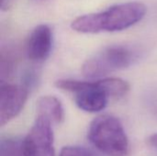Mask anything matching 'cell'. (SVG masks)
<instances>
[{"label": "cell", "mask_w": 157, "mask_h": 156, "mask_svg": "<svg viewBox=\"0 0 157 156\" xmlns=\"http://www.w3.org/2000/svg\"><path fill=\"white\" fill-rule=\"evenodd\" d=\"M88 140L101 153L108 156H127L130 143L121 120L109 114L94 119L89 125Z\"/></svg>", "instance_id": "cell-2"}, {"label": "cell", "mask_w": 157, "mask_h": 156, "mask_svg": "<svg viewBox=\"0 0 157 156\" xmlns=\"http://www.w3.org/2000/svg\"><path fill=\"white\" fill-rule=\"evenodd\" d=\"M38 115L50 120L52 123H61L64 120L62 102L54 96H42L37 101Z\"/></svg>", "instance_id": "cell-8"}, {"label": "cell", "mask_w": 157, "mask_h": 156, "mask_svg": "<svg viewBox=\"0 0 157 156\" xmlns=\"http://www.w3.org/2000/svg\"><path fill=\"white\" fill-rule=\"evenodd\" d=\"M135 59V52L126 46L106 47L84 63L82 73L86 78L100 79L110 73L128 68Z\"/></svg>", "instance_id": "cell-3"}, {"label": "cell", "mask_w": 157, "mask_h": 156, "mask_svg": "<svg viewBox=\"0 0 157 156\" xmlns=\"http://www.w3.org/2000/svg\"><path fill=\"white\" fill-rule=\"evenodd\" d=\"M52 47V31L46 24L35 27L26 44V53L33 62H42L48 58Z\"/></svg>", "instance_id": "cell-7"}, {"label": "cell", "mask_w": 157, "mask_h": 156, "mask_svg": "<svg viewBox=\"0 0 157 156\" xmlns=\"http://www.w3.org/2000/svg\"><path fill=\"white\" fill-rule=\"evenodd\" d=\"M16 60L17 57L14 55L13 51L9 49H6V51H2L1 52V63H0V74H1V79L3 80L5 77H8L16 66Z\"/></svg>", "instance_id": "cell-11"}, {"label": "cell", "mask_w": 157, "mask_h": 156, "mask_svg": "<svg viewBox=\"0 0 157 156\" xmlns=\"http://www.w3.org/2000/svg\"><path fill=\"white\" fill-rule=\"evenodd\" d=\"M59 156H91L85 149L79 146H65L62 148Z\"/></svg>", "instance_id": "cell-12"}, {"label": "cell", "mask_w": 157, "mask_h": 156, "mask_svg": "<svg viewBox=\"0 0 157 156\" xmlns=\"http://www.w3.org/2000/svg\"><path fill=\"white\" fill-rule=\"evenodd\" d=\"M98 81L109 97L117 99L125 97L131 89L129 83L119 77H103L98 79Z\"/></svg>", "instance_id": "cell-9"}, {"label": "cell", "mask_w": 157, "mask_h": 156, "mask_svg": "<svg viewBox=\"0 0 157 156\" xmlns=\"http://www.w3.org/2000/svg\"><path fill=\"white\" fill-rule=\"evenodd\" d=\"M29 96L24 86L2 84L0 87V125L7 124L23 109Z\"/></svg>", "instance_id": "cell-6"}, {"label": "cell", "mask_w": 157, "mask_h": 156, "mask_svg": "<svg viewBox=\"0 0 157 156\" xmlns=\"http://www.w3.org/2000/svg\"><path fill=\"white\" fill-rule=\"evenodd\" d=\"M0 156H29L26 152L23 140L3 138L0 143Z\"/></svg>", "instance_id": "cell-10"}, {"label": "cell", "mask_w": 157, "mask_h": 156, "mask_svg": "<svg viewBox=\"0 0 157 156\" xmlns=\"http://www.w3.org/2000/svg\"><path fill=\"white\" fill-rule=\"evenodd\" d=\"M57 88L75 93L77 107L86 112H99L103 110L109 100V95L99 81H80L74 79H60L55 83Z\"/></svg>", "instance_id": "cell-4"}, {"label": "cell", "mask_w": 157, "mask_h": 156, "mask_svg": "<svg viewBox=\"0 0 157 156\" xmlns=\"http://www.w3.org/2000/svg\"><path fill=\"white\" fill-rule=\"evenodd\" d=\"M148 143H149L152 146L157 148V133H155V134H153V135H151V136L149 137Z\"/></svg>", "instance_id": "cell-14"}, {"label": "cell", "mask_w": 157, "mask_h": 156, "mask_svg": "<svg viewBox=\"0 0 157 156\" xmlns=\"http://www.w3.org/2000/svg\"><path fill=\"white\" fill-rule=\"evenodd\" d=\"M146 14V6L140 2H126L97 13L82 15L73 20L71 28L79 33L121 31L140 22Z\"/></svg>", "instance_id": "cell-1"}, {"label": "cell", "mask_w": 157, "mask_h": 156, "mask_svg": "<svg viewBox=\"0 0 157 156\" xmlns=\"http://www.w3.org/2000/svg\"><path fill=\"white\" fill-rule=\"evenodd\" d=\"M52 121L43 116H37L26 138L23 139L26 152L29 156H55L54 136Z\"/></svg>", "instance_id": "cell-5"}, {"label": "cell", "mask_w": 157, "mask_h": 156, "mask_svg": "<svg viewBox=\"0 0 157 156\" xmlns=\"http://www.w3.org/2000/svg\"><path fill=\"white\" fill-rule=\"evenodd\" d=\"M16 0H1V9L3 11H6L10 9L15 4Z\"/></svg>", "instance_id": "cell-13"}]
</instances>
